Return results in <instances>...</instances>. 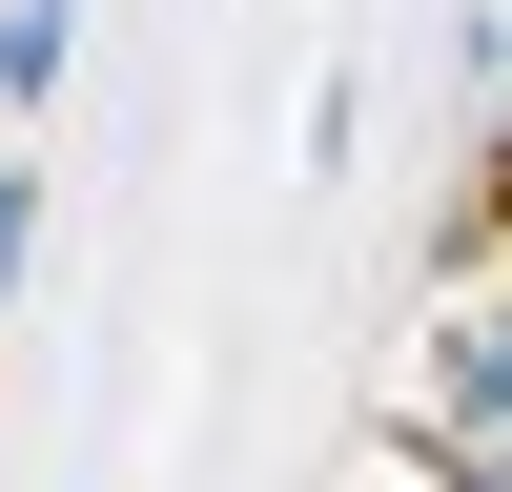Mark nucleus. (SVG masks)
<instances>
[{
	"label": "nucleus",
	"instance_id": "1",
	"mask_svg": "<svg viewBox=\"0 0 512 492\" xmlns=\"http://www.w3.org/2000/svg\"><path fill=\"white\" fill-rule=\"evenodd\" d=\"M431 390H512V226L451 246V287H431Z\"/></svg>",
	"mask_w": 512,
	"mask_h": 492
},
{
	"label": "nucleus",
	"instance_id": "2",
	"mask_svg": "<svg viewBox=\"0 0 512 492\" xmlns=\"http://www.w3.org/2000/svg\"><path fill=\"white\" fill-rule=\"evenodd\" d=\"M410 472L431 492H512V390H410Z\"/></svg>",
	"mask_w": 512,
	"mask_h": 492
},
{
	"label": "nucleus",
	"instance_id": "3",
	"mask_svg": "<svg viewBox=\"0 0 512 492\" xmlns=\"http://www.w3.org/2000/svg\"><path fill=\"white\" fill-rule=\"evenodd\" d=\"M41 21H62V0H41Z\"/></svg>",
	"mask_w": 512,
	"mask_h": 492
}]
</instances>
